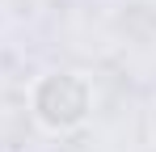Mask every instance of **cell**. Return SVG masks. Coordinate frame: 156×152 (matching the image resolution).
<instances>
[{
	"label": "cell",
	"instance_id": "1",
	"mask_svg": "<svg viewBox=\"0 0 156 152\" xmlns=\"http://www.w3.org/2000/svg\"><path fill=\"white\" fill-rule=\"evenodd\" d=\"M34 110L51 131H68L89 114V85L72 72H55L34 89Z\"/></svg>",
	"mask_w": 156,
	"mask_h": 152
}]
</instances>
